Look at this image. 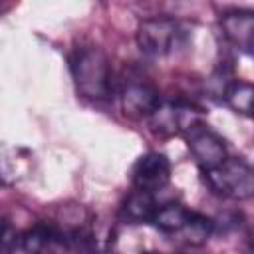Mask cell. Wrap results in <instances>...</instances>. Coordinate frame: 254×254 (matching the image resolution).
<instances>
[{
    "label": "cell",
    "mask_w": 254,
    "mask_h": 254,
    "mask_svg": "<svg viewBox=\"0 0 254 254\" xmlns=\"http://www.w3.org/2000/svg\"><path fill=\"white\" fill-rule=\"evenodd\" d=\"M77 91L87 99H107L111 93V67L105 52L93 44L81 46L71 60Z\"/></svg>",
    "instance_id": "cell-1"
},
{
    "label": "cell",
    "mask_w": 254,
    "mask_h": 254,
    "mask_svg": "<svg viewBox=\"0 0 254 254\" xmlns=\"http://www.w3.org/2000/svg\"><path fill=\"white\" fill-rule=\"evenodd\" d=\"M202 173L208 187L218 196L232 200H246L254 194V173L244 159L226 157L220 165Z\"/></svg>",
    "instance_id": "cell-2"
},
{
    "label": "cell",
    "mask_w": 254,
    "mask_h": 254,
    "mask_svg": "<svg viewBox=\"0 0 254 254\" xmlns=\"http://www.w3.org/2000/svg\"><path fill=\"white\" fill-rule=\"evenodd\" d=\"M179 24L167 16H153L139 24L137 46L145 56L163 58L173 52L179 40Z\"/></svg>",
    "instance_id": "cell-3"
},
{
    "label": "cell",
    "mask_w": 254,
    "mask_h": 254,
    "mask_svg": "<svg viewBox=\"0 0 254 254\" xmlns=\"http://www.w3.org/2000/svg\"><path fill=\"white\" fill-rule=\"evenodd\" d=\"M185 137H187V145H189L194 161L200 165L202 171H208V169L220 165L228 157L222 137L216 135L212 129H208L204 123H198L192 129H189L185 133Z\"/></svg>",
    "instance_id": "cell-4"
},
{
    "label": "cell",
    "mask_w": 254,
    "mask_h": 254,
    "mask_svg": "<svg viewBox=\"0 0 254 254\" xmlns=\"http://www.w3.org/2000/svg\"><path fill=\"white\" fill-rule=\"evenodd\" d=\"M133 185L137 190L155 192L167 187L171 181V163L163 153H147L137 159L131 173Z\"/></svg>",
    "instance_id": "cell-5"
},
{
    "label": "cell",
    "mask_w": 254,
    "mask_h": 254,
    "mask_svg": "<svg viewBox=\"0 0 254 254\" xmlns=\"http://www.w3.org/2000/svg\"><path fill=\"white\" fill-rule=\"evenodd\" d=\"M159 103L161 101H159L155 87L145 81H131L121 91L123 113L133 119H143V117L149 119V115L157 109Z\"/></svg>",
    "instance_id": "cell-6"
},
{
    "label": "cell",
    "mask_w": 254,
    "mask_h": 254,
    "mask_svg": "<svg viewBox=\"0 0 254 254\" xmlns=\"http://www.w3.org/2000/svg\"><path fill=\"white\" fill-rule=\"evenodd\" d=\"M220 30L230 44L250 52L254 42V14L250 10L224 12L220 18Z\"/></svg>",
    "instance_id": "cell-7"
},
{
    "label": "cell",
    "mask_w": 254,
    "mask_h": 254,
    "mask_svg": "<svg viewBox=\"0 0 254 254\" xmlns=\"http://www.w3.org/2000/svg\"><path fill=\"white\" fill-rule=\"evenodd\" d=\"M187 218H189V210H187V208H183L181 204L169 202V204L157 206L149 222H151L155 228H159L161 232L175 234V232H181V230H183Z\"/></svg>",
    "instance_id": "cell-8"
},
{
    "label": "cell",
    "mask_w": 254,
    "mask_h": 254,
    "mask_svg": "<svg viewBox=\"0 0 254 254\" xmlns=\"http://www.w3.org/2000/svg\"><path fill=\"white\" fill-rule=\"evenodd\" d=\"M153 129L161 135H175L181 131V109L179 103H159L149 115Z\"/></svg>",
    "instance_id": "cell-9"
},
{
    "label": "cell",
    "mask_w": 254,
    "mask_h": 254,
    "mask_svg": "<svg viewBox=\"0 0 254 254\" xmlns=\"http://www.w3.org/2000/svg\"><path fill=\"white\" fill-rule=\"evenodd\" d=\"M252 97H254V89L248 81H230L224 87L226 103L240 115L248 117L252 113Z\"/></svg>",
    "instance_id": "cell-10"
},
{
    "label": "cell",
    "mask_w": 254,
    "mask_h": 254,
    "mask_svg": "<svg viewBox=\"0 0 254 254\" xmlns=\"http://www.w3.org/2000/svg\"><path fill=\"white\" fill-rule=\"evenodd\" d=\"M155 208H157V204H155V200H153V194H151V192H145V190H135V192H131V194L127 196V200H125V206H123L125 214H127L131 220H137V222H141V220H151Z\"/></svg>",
    "instance_id": "cell-11"
},
{
    "label": "cell",
    "mask_w": 254,
    "mask_h": 254,
    "mask_svg": "<svg viewBox=\"0 0 254 254\" xmlns=\"http://www.w3.org/2000/svg\"><path fill=\"white\" fill-rule=\"evenodd\" d=\"M212 230H214V222L210 218H206L204 214L189 210V218H187V222H185V226L179 234H183L185 240L190 242V244H202V242L208 240Z\"/></svg>",
    "instance_id": "cell-12"
},
{
    "label": "cell",
    "mask_w": 254,
    "mask_h": 254,
    "mask_svg": "<svg viewBox=\"0 0 254 254\" xmlns=\"http://www.w3.org/2000/svg\"><path fill=\"white\" fill-rule=\"evenodd\" d=\"M50 242H52L50 228L38 224L20 238V248H22L24 254H42Z\"/></svg>",
    "instance_id": "cell-13"
},
{
    "label": "cell",
    "mask_w": 254,
    "mask_h": 254,
    "mask_svg": "<svg viewBox=\"0 0 254 254\" xmlns=\"http://www.w3.org/2000/svg\"><path fill=\"white\" fill-rule=\"evenodd\" d=\"M18 246V234L10 224L0 226V254H14V248Z\"/></svg>",
    "instance_id": "cell-14"
},
{
    "label": "cell",
    "mask_w": 254,
    "mask_h": 254,
    "mask_svg": "<svg viewBox=\"0 0 254 254\" xmlns=\"http://www.w3.org/2000/svg\"><path fill=\"white\" fill-rule=\"evenodd\" d=\"M145 254H157V252H145Z\"/></svg>",
    "instance_id": "cell-15"
}]
</instances>
